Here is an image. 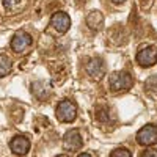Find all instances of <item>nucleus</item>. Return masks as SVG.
Wrapping results in <instances>:
<instances>
[{
  "mask_svg": "<svg viewBox=\"0 0 157 157\" xmlns=\"http://www.w3.org/2000/svg\"><path fill=\"white\" fill-rule=\"evenodd\" d=\"M140 157H157V149H146L145 152H143Z\"/></svg>",
  "mask_w": 157,
  "mask_h": 157,
  "instance_id": "obj_17",
  "label": "nucleus"
},
{
  "mask_svg": "<svg viewBox=\"0 0 157 157\" xmlns=\"http://www.w3.org/2000/svg\"><path fill=\"white\" fill-rule=\"evenodd\" d=\"M77 116V107L69 99L61 101L57 105V118L61 123H72Z\"/></svg>",
  "mask_w": 157,
  "mask_h": 157,
  "instance_id": "obj_3",
  "label": "nucleus"
},
{
  "mask_svg": "<svg viewBox=\"0 0 157 157\" xmlns=\"http://www.w3.org/2000/svg\"><path fill=\"white\" fill-rule=\"evenodd\" d=\"M50 25L54 27L58 33H66L68 30H69V25H71V19H69V16L66 14V13H63V11H58V13H55L54 16H52V19H50Z\"/></svg>",
  "mask_w": 157,
  "mask_h": 157,
  "instance_id": "obj_8",
  "label": "nucleus"
},
{
  "mask_svg": "<svg viewBox=\"0 0 157 157\" xmlns=\"http://www.w3.org/2000/svg\"><path fill=\"white\" fill-rule=\"evenodd\" d=\"M32 91L35 93V96H36L38 99H43V98L47 96L49 88H47V83H46V82H35V83L32 85Z\"/></svg>",
  "mask_w": 157,
  "mask_h": 157,
  "instance_id": "obj_12",
  "label": "nucleus"
},
{
  "mask_svg": "<svg viewBox=\"0 0 157 157\" xmlns=\"http://www.w3.org/2000/svg\"><path fill=\"white\" fill-rule=\"evenodd\" d=\"M88 75L91 78H94V80H101V78L104 77V74H105V64H104V61L98 57L94 58H91L88 63H86V66H85Z\"/></svg>",
  "mask_w": 157,
  "mask_h": 157,
  "instance_id": "obj_7",
  "label": "nucleus"
},
{
  "mask_svg": "<svg viewBox=\"0 0 157 157\" xmlns=\"http://www.w3.org/2000/svg\"><path fill=\"white\" fill-rule=\"evenodd\" d=\"M110 90L113 93H121V91H127L129 88H132L134 85V78L129 72L120 71V72H113L109 78Z\"/></svg>",
  "mask_w": 157,
  "mask_h": 157,
  "instance_id": "obj_1",
  "label": "nucleus"
},
{
  "mask_svg": "<svg viewBox=\"0 0 157 157\" xmlns=\"http://www.w3.org/2000/svg\"><path fill=\"white\" fill-rule=\"evenodd\" d=\"M137 143L141 146H152L157 143V126L148 124L137 132Z\"/></svg>",
  "mask_w": 157,
  "mask_h": 157,
  "instance_id": "obj_4",
  "label": "nucleus"
},
{
  "mask_svg": "<svg viewBox=\"0 0 157 157\" xmlns=\"http://www.w3.org/2000/svg\"><path fill=\"white\" fill-rule=\"evenodd\" d=\"M57 157H69V155H66V154H60V155H57Z\"/></svg>",
  "mask_w": 157,
  "mask_h": 157,
  "instance_id": "obj_20",
  "label": "nucleus"
},
{
  "mask_svg": "<svg viewBox=\"0 0 157 157\" xmlns=\"http://www.w3.org/2000/svg\"><path fill=\"white\" fill-rule=\"evenodd\" d=\"M137 61L145 68H149L157 63V47L154 46H146L141 47L137 54Z\"/></svg>",
  "mask_w": 157,
  "mask_h": 157,
  "instance_id": "obj_5",
  "label": "nucleus"
},
{
  "mask_svg": "<svg viewBox=\"0 0 157 157\" xmlns=\"http://www.w3.org/2000/svg\"><path fill=\"white\" fill-rule=\"evenodd\" d=\"M11 68H13V63H11L10 57L5 54H0V77L8 75L11 72Z\"/></svg>",
  "mask_w": 157,
  "mask_h": 157,
  "instance_id": "obj_11",
  "label": "nucleus"
},
{
  "mask_svg": "<svg viewBox=\"0 0 157 157\" xmlns=\"http://www.w3.org/2000/svg\"><path fill=\"white\" fill-rule=\"evenodd\" d=\"M96 116H98V120H101V121H109V110L107 109H102Z\"/></svg>",
  "mask_w": 157,
  "mask_h": 157,
  "instance_id": "obj_16",
  "label": "nucleus"
},
{
  "mask_svg": "<svg viewBox=\"0 0 157 157\" xmlns=\"http://www.w3.org/2000/svg\"><path fill=\"white\" fill-rule=\"evenodd\" d=\"M10 148H11L13 152L17 154V155H25L29 152V149H30V140L27 137H24V135H16L14 138L11 140Z\"/></svg>",
  "mask_w": 157,
  "mask_h": 157,
  "instance_id": "obj_9",
  "label": "nucleus"
},
{
  "mask_svg": "<svg viewBox=\"0 0 157 157\" xmlns=\"http://www.w3.org/2000/svg\"><path fill=\"white\" fill-rule=\"evenodd\" d=\"M110 157H132V154H130V151H127L126 148H118L112 152Z\"/></svg>",
  "mask_w": 157,
  "mask_h": 157,
  "instance_id": "obj_14",
  "label": "nucleus"
},
{
  "mask_svg": "<svg viewBox=\"0 0 157 157\" xmlns=\"http://www.w3.org/2000/svg\"><path fill=\"white\" fill-rule=\"evenodd\" d=\"M63 145H64V149H68V151H78L83 145L80 132H78L77 129H71L69 132L64 134Z\"/></svg>",
  "mask_w": 157,
  "mask_h": 157,
  "instance_id": "obj_6",
  "label": "nucleus"
},
{
  "mask_svg": "<svg viewBox=\"0 0 157 157\" xmlns=\"http://www.w3.org/2000/svg\"><path fill=\"white\" fill-rule=\"evenodd\" d=\"M113 3H123V2H126V0H112Z\"/></svg>",
  "mask_w": 157,
  "mask_h": 157,
  "instance_id": "obj_19",
  "label": "nucleus"
},
{
  "mask_svg": "<svg viewBox=\"0 0 157 157\" xmlns=\"http://www.w3.org/2000/svg\"><path fill=\"white\" fill-rule=\"evenodd\" d=\"M86 24L90 25L91 29L99 30L102 27V24H104V16L101 14L99 11H91L90 14L86 16Z\"/></svg>",
  "mask_w": 157,
  "mask_h": 157,
  "instance_id": "obj_10",
  "label": "nucleus"
},
{
  "mask_svg": "<svg viewBox=\"0 0 157 157\" xmlns=\"http://www.w3.org/2000/svg\"><path fill=\"white\" fill-rule=\"evenodd\" d=\"M33 44V39L29 33H25V32H17L14 36H13L11 39V49L16 52V54L19 55H24V54H27V52L30 50Z\"/></svg>",
  "mask_w": 157,
  "mask_h": 157,
  "instance_id": "obj_2",
  "label": "nucleus"
},
{
  "mask_svg": "<svg viewBox=\"0 0 157 157\" xmlns=\"http://www.w3.org/2000/svg\"><path fill=\"white\" fill-rule=\"evenodd\" d=\"M19 2H21V0H3V6H5L6 10L13 11V10L19 5Z\"/></svg>",
  "mask_w": 157,
  "mask_h": 157,
  "instance_id": "obj_15",
  "label": "nucleus"
},
{
  "mask_svg": "<svg viewBox=\"0 0 157 157\" xmlns=\"http://www.w3.org/2000/svg\"><path fill=\"white\" fill-rule=\"evenodd\" d=\"M77 157H93L91 154H88V152H82V154H78Z\"/></svg>",
  "mask_w": 157,
  "mask_h": 157,
  "instance_id": "obj_18",
  "label": "nucleus"
},
{
  "mask_svg": "<svg viewBox=\"0 0 157 157\" xmlns=\"http://www.w3.org/2000/svg\"><path fill=\"white\" fill-rule=\"evenodd\" d=\"M145 88L148 91H151V93H157V75H151V77L146 78Z\"/></svg>",
  "mask_w": 157,
  "mask_h": 157,
  "instance_id": "obj_13",
  "label": "nucleus"
}]
</instances>
